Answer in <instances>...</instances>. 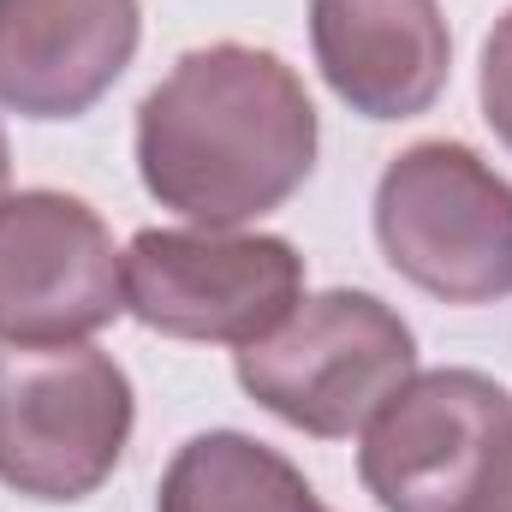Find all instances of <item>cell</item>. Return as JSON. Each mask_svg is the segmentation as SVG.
Returning a JSON list of instances; mask_svg holds the SVG:
<instances>
[{
  "mask_svg": "<svg viewBox=\"0 0 512 512\" xmlns=\"http://www.w3.org/2000/svg\"><path fill=\"white\" fill-rule=\"evenodd\" d=\"M137 42V0H0V108L78 120L126 78Z\"/></svg>",
  "mask_w": 512,
  "mask_h": 512,
  "instance_id": "8",
  "label": "cell"
},
{
  "mask_svg": "<svg viewBox=\"0 0 512 512\" xmlns=\"http://www.w3.org/2000/svg\"><path fill=\"white\" fill-rule=\"evenodd\" d=\"M483 507L489 512H512V441H507V453H501V465H495V477H489Z\"/></svg>",
  "mask_w": 512,
  "mask_h": 512,
  "instance_id": "12",
  "label": "cell"
},
{
  "mask_svg": "<svg viewBox=\"0 0 512 512\" xmlns=\"http://www.w3.org/2000/svg\"><path fill=\"white\" fill-rule=\"evenodd\" d=\"M477 96H483V120H489V131L507 143V155H512V12H501L495 30L483 36Z\"/></svg>",
  "mask_w": 512,
  "mask_h": 512,
  "instance_id": "11",
  "label": "cell"
},
{
  "mask_svg": "<svg viewBox=\"0 0 512 512\" xmlns=\"http://www.w3.org/2000/svg\"><path fill=\"white\" fill-rule=\"evenodd\" d=\"M310 48L328 90L364 120L429 114L453 72L441 0H310Z\"/></svg>",
  "mask_w": 512,
  "mask_h": 512,
  "instance_id": "9",
  "label": "cell"
},
{
  "mask_svg": "<svg viewBox=\"0 0 512 512\" xmlns=\"http://www.w3.org/2000/svg\"><path fill=\"white\" fill-rule=\"evenodd\" d=\"M126 310V251L72 191L0 197V346H66Z\"/></svg>",
  "mask_w": 512,
  "mask_h": 512,
  "instance_id": "7",
  "label": "cell"
},
{
  "mask_svg": "<svg viewBox=\"0 0 512 512\" xmlns=\"http://www.w3.org/2000/svg\"><path fill=\"white\" fill-rule=\"evenodd\" d=\"M304 304V256L280 233L143 227L126 245V310L197 346L245 352Z\"/></svg>",
  "mask_w": 512,
  "mask_h": 512,
  "instance_id": "5",
  "label": "cell"
},
{
  "mask_svg": "<svg viewBox=\"0 0 512 512\" xmlns=\"http://www.w3.org/2000/svg\"><path fill=\"white\" fill-rule=\"evenodd\" d=\"M233 370L268 417L316 441H346L417 376V340L376 292L334 286L304 298L268 340L245 346Z\"/></svg>",
  "mask_w": 512,
  "mask_h": 512,
  "instance_id": "2",
  "label": "cell"
},
{
  "mask_svg": "<svg viewBox=\"0 0 512 512\" xmlns=\"http://www.w3.org/2000/svg\"><path fill=\"white\" fill-rule=\"evenodd\" d=\"M137 399L90 340L0 346V483L30 501H84L126 459Z\"/></svg>",
  "mask_w": 512,
  "mask_h": 512,
  "instance_id": "4",
  "label": "cell"
},
{
  "mask_svg": "<svg viewBox=\"0 0 512 512\" xmlns=\"http://www.w3.org/2000/svg\"><path fill=\"white\" fill-rule=\"evenodd\" d=\"M6 179H12V149H6V131H0V197H6Z\"/></svg>",
  "mask_w": 512,
  "mask_h": 512,
  "instance_id": "13",
  "label": "cell"
},
{
  "mask_svg": "<svg viewBox=\"0 0 512 512\" xmlns=\"http://www.w3.org/2000/svg\"><path fill=\"white\" fill-rule=\"evenodd\" d=\"M477 512H489V507H477Z\"/></svg>",
  "mask_w": 512,
  "mask_h": 512,
  "instance_id": "14",
  "label": "cell"
},
{
  "mask_svg": "<svg viewBox=\"0 0 512 512\" xmlns=\"http://www.w3.org/2000/svg\"><path fill=\"white\" fill-rule=\"evenodd\" d=\"M376 245L441 304H501L512 298V179L471 143H411L376 185Z\"/></svg>",
  "mask_w": 512,
  "mask_h": 512,
  "instance_id": "3",
  "label": "cell"
},
{
  "mask_svg": "<svg viewBox=\"0 0 512 512\" xmlns=\"http://www.w3.org/2000/svg\"><path fill=\"white\" fill-rule=\"evenodd\" d=\"M155 512H328L310 477L245 429L191 435L155 489Z\"/></svg>",
  "mask_w": 512,
  "mask_h": 512,
  "instance_id": "10",
  "label": "cell"
},
{
  "mask_svg": "<svg viewBox=\"0 0 512 512\" xmlns=\"http://www.w3.org/2000/svg\"><path fill=\"white\" fill-rule=\"evenodd\" d=\"M512 441V393L483 370H417L364 423L358 477L382 512H477Z\"/></svg>",
  "mask_w": 512,
  "mask_h": 512,
  "instance_id": "6",
  "label": "cell"
},
{
  "mask_svg": "<svg viewBox=\"0 0 512 512\" xmlns=\"http://www.w3.org/2000/svg\"><path fill=\"white\" fill-rule=\"evenodd\" d=\"M316 102L304 78L251 42H209L137 102L143 191L209 233L274 215L316 173Z\"/></svg>",
  "mask_w": 512,
  "mask_h": 512,
  "instance_id": "1",
  "label": "cell"
}]
</instances>
